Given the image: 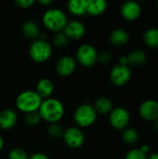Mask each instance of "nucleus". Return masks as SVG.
Segmentation results:
<instances>
[{
    "instance_id": "nucleus-1",
    "label": "nucleus",
    "mask_w": 158,
    "mask_h": 159,
    "mask_svg": "<svg viewBox=\"0 0 158 159\" xmlns=\"http://www.w3.org/2000/svg\"><path fill=\"white\" fill-rule=\"evenodd\" d=\"M38 113L43 121L48 124H55L63 118L65 109L63 103L59 99L50 97L42 101Z\"/></svg>"
},
{
    "instance_id": "nucleus-2",
    "label": "nucleus",
    "mask_w": 158,
    "mask_h": 159,
    "mask_svg": "<svg viewBox=\"0 0 158 159\" xmlns=\"http://www.w3.org/2000/svg\"><path fill=\"white\" fill-rule=\"evenodd\" d=\"M68 22L66 13L58 7L47 8L42 15V23L47 30L52 33L62 32Z\"/></svg>"
},
{
    "instance_id": "nucleus-3",
    "label": "nucleus",
    "mask_w": 158,
    "mask_h": 159,
    "mask_svg": "<svg viewBox=\"0 0 158 159\" xmlns=\"http://www.w3.org/2000/svg\"><path fill=\"white\" fill-rule=\"evenodd\" d=\"M42 101V98L35 92V90L27 89L23 90L16 97L15 106L18 111L26 115L38 111Z\"/></svg>"
},
{
    "instance_id": "nucleus-4",
    "label": "nucleus",
    "mask_w": 158,
    "mask_h": 159,
    "mask_svg": "<svg viewBox=\"0 0 158 159\" xmlns=\"http://www.w3.org/2000/svg\"><path fill=\"white\" fill-rule=\"evenodd\" d=\"M53 52V47L51 43H49L47 39H36L32 41L28 54L31 60L36 63H44L47 61Z\"/></svg>"
},
{
    "instance_id": "nucleus-5",
    "label": "nucleus",
    "mask_w": 158,
    "mask_h": 159,
    "mask_svg": "<svg viewBox=\"0 0 158 159\" xmlns=\"http://www.w3.org/2000/svg\"><path fill=\"white\" fill-rule=\"evenodd\" d=\"M97 117L98 114L93 105L90 103H82L77 106L73 116L76 127L80 128L81 129L91 127L96 122Z\"/></svg>"
},
{
    "instance_id": "nucleus-6",
    "label": "nucleus",
    "mask_w": 158,
    "mask_h": 159,
    "mask_svg": "<svg viewBox=\"0 0 158 159\" xmlns=\"http://www.w3.org/2000/svg\"><path fill=\"white\" fill-rule=\"evenodd\" d=\"M98 55L99 52L95 47L88 43H85L77 48L74 59L80 65L89 68L98 62Z\"/></svg>"
},
{
    "instance_id": "nucleus-7",
    "label": "nucleus",
    "mask_w": 158,
    "mask_h": 159,
    "mask_svg": "<svg viewBox=\"0 0 158 159\" xmlns=\"http://www.w3.org/2000/svg\"><path fill=\"white\" fill-rule=\"evenodd\" d=\"M109 116V123L111 127L116 130L122 131L129 127L130 123V114L125 107H114Z\"/></svg>"
},
{
    "instance_id": "nucleus-8",
    "label": "nucleus",
    "mask_w": 158,
    "mask_h": 159,
    "mask_svg": "<svg viewBox=\"0 0 158 159\" xmlns=\"http://www.w3.org/2000/svg\"><path fill=\"white\" fill-rule=\"evenodd\" d=\"M132 77V71L129 66L116 64L115 65L109 74V79L111 83L115 87H123L127 85Z\"/></svg>"
},
{
    "instance_id": "nucleus-9",
    "label": "nucleus",
    "mask_w": 158,
    "mask_h": 159,
    "mask_svg": "<svg viewBox=\"0 0 158 159\" xmlns=\"http://www.w3.org/2000/svg\"><path fill=\"white\" fill-rule=\"evenodd\" d=\"M62 140L66 146L71 149H79L85 143V134L78 127H69L64 129Z\"/></svg>"
},
{
    "instance_id": "nucleus-10",
    "label": "nucleus",
    "mask_w": 158,
    "mask_h": 159,
    "mask_svg": "<svg viewBox=\"0 0 158 159\" xmlns=\"http://www.w3.org/2000/svg\"><path fill=\"white\" fill-rule=\"evenodd\" d=\"M138 113L144 121L154 123L158 120V102L153 99L143 101L139 105Z\"/></svg>"
},
{
    "instance_id": "nucleus-11",
    "label": "nucleus",
    "mask_w": 158,
    "mask_h": 159,
    "mask_svg": "<svg viewBox=\"0 0 158 159\" xmlns=\"http://www.w3.org/2000/svg\"><path fill=\"white\" fill-rule=\"evenodd\" d=\"M77 67L75 59L70 55H64L58 59L55 64L56 73L62 77H68L72 75Z\"/></svg>"
},
{
    "instance_id": "nucleus-12",
    "label": "nucleus",
    "mask_w": 158,
    "mask_h": 159,
    "mask_svg": "<svg viewBox=\"0 0 158 159\" xmlns=\"http://www.w3.org/2000/svg\"><path fill=\"white\" fill-rule=\"evenodd\" d=\"M69 40H79L86 34V26L79 20H68L63 31Z\"/></svg>"
},
{
    "instance_id": "nucleus-13",
    "label": "nucleus",
    "mask_w": 158,
    "mask_h": 159,
    "mask_svg": "<svg viewBox=\"0 0 158 159\" xmlns=\"http://www.w3.org/2000/svg\"><path fill=\"white\" fill-rule=\"evenodd\" d=\"M120 14L126 20H137L142 15V7L136 1H127L121 5Z\"/></svg>"
},
{
    "instance_id": "nucleus-14",
    "label": "nucleus",
    "mask_w": 158,
    "mask_h": 159,
    "mask_svg": "<svg viewBox=\"0 0 158 159\" xmlns=\"http://www.w3.org/2000/svg\"><path fill=\"white\" fill-rule=\"evenodd\" d=\"M18 122V114L15 109L7 108L0 112V129L8 130L13 129Z\"/></svg>"
},
{
    "instance_id": "nucleus-15",
    "label": "nucleus",
    "mask_w": 158,
    "mask_h": 159,
    "mask_svg": "<svg viewBox=\"0 0 158 159\" xmlns=\"http://www.w3.org/2000/svg\"><path fill=\"white\" fill-rule=\"evenodd\" d=\"M130 36L128 31L124 28L118 27L114 29L109 34L110 43L116 48H121L126 46L129 42Z\"/></svg>"
},
{
    "instance_id": "nucleus-16",
    "label": "nucleus",
    "mask_w": 158,
    "mask_h": 159,
    "mask_svg": "<svg viewBox=\"0 0 158 159\" xmlns=\"http://www.w3.org/2000/svg\"><path fill=\"white\" fill-rule=\"evenodd\" d=\"M55 89L54 83L49 78H41L35 85V92L42 98V100L48 99L52 96Z\"/></svg>"
},
{
    "instance_id": "nucleus-17",
    "label": "nucleus",
    "mask_w": 158,
    "mask_h": 159,
    "mask_svg": "<svg viewBox=\"0 0 158 159\" xmlns=\"http://www.w3.org/2000/svg\"><path fill=\"white\" fill-rule=\"evenodd\" d=\"M21 33L24 35V37L34 41L39 38L41 30L35 20H27L21 25Z\"/></svg>"
},
{
    "instance_id": "nucleus-18",
    "label": "nucleus",
    "mask_w": 158,
    "mask_h": 159,
    "mask_svg": "<svg viewBox=\"0 0 158 159\" xmlns=\"http://www.w3.org/2000/svg\"><path fill=\"white\" fill-rule=\"evenodd\" d=\"M108 7V4L104 0H88L87 14L92 17H99L102 15Z\"/></svg>"
},
{
    "instance_id": "nucleus-19",
    "label": "nucleus",
    "mask_w": 158,
    "mask_h": 159,
    "mask_svg": "<svg viewBox=\"0 0 158 159\" xmlns=\"http://www.w3.org/2000/svg\"><path fill=\"white\" fill-rule=\"evenodd\" d=\"M88 0H72L66 4L67 9L70 14L74 17H81L87 14Z\"/></svg>"
},
{
    "instance_id": "nucleus-20",
    "label": "nucleus",
    "mask_w": 158,
    "mask_h": 159,
    "mask_svg": "<svg viewBox=\"0 0 158 159\" xmlns=\"http://www.w3.org/2000/svg\"><path fill=\"white\" fill-rule=\"evenodd\" d=\"M129 65L130 66H142L147 61V55L144 50L136 48L129 51L127 55Z\"/></svg>"
},
{
    "instance_id": "nucleus-21",
    "label": "nucleus",
    "mask_w": 158,
    "mask_h": 159,
    "mask_svg": "<svg viewBox=\"0 0 158 159\" xmlns=\"http://www.w3.org/2000/svg\"><path fill=\"white\" fill-rule=\"evenodd\" d=\"M92 105L98 115H109L111 111L114 109L113 102L108 97L98 98Z\"/></svg>"
},
{
    "instance_id": "nucleus-22",
    "label": "nucleus",
    "mask_w": 158,
    "mask_h": 159,
    "mask_svg": "<svg viewBox=\"0 0 158 159\" xmlns=\"http://www.w3.org/2000/svg\"><path fill=\"white\" fill-rule=\"evenodd\" d=\"M143 43L150 48H158V28L151 27L148 28L142 35Z\"/></svg>"
},
{
    "instance_id": "nucleus-23",
    "label": "nucleus",
    "mask_w": 158,
    "mask_h": 159,
    "mask_svg": "<svg viewBox=\"0 0 158 159\" xmlns=\"http://www.w3.org/2000/svg\"><path fill=\"white\" fill-rule=\"evenodd\" d=\"M121 139L124 143L128 145H134L140 139V134L137 129L131 127H128L121 131Z\"/></svg>"
},
{
    "instance_id": "nucleus-24",
    "label": "nucleus",
    "mask_w": 158,
    "mask_h": 159,
    "mask_svg": "<svg viewBox=\"0 0 158 159\" xmlns=\"http://www.w3.org/2000/svg\"><path fill=\"white\" fill-rule=\"evenodd\" d=\"M68 43H69V39L67 38V36L64 34L63 32L55 33L52 36V40H51L52 47H55L57 48H64L67 47Z\"/></svg>"
},
{
    "instance_id": "nucleus-25",
    "label": "nucleus",
    "mask_w": 158,
    "mask_h": 159,
    "mask_svg": "<svg viewBox=\"0 0 158 159\" xmlns=\"http://www.w3.org/2000/svg\"><path fill=\"white\" fill-rule=\"evenodd\" d=\"M47 132L49 137H51L53 139H60V138H62L64 129L59 123L49 124L48 127H47Z\"/></svg>"
},
{
    "instance_id": "nucleus-26",
    "label": "nucleus",
    "mask_w": 158,
    "mask_h": 159,
    "mask_svg": "<svg viewBox=\"0 0 158 159\" xmlns=\"http://www.w3.org/2000/svg\"><path fill=\"white\" fill-rule=\"evenodd\" d=\"M24 121L28 127H36L37 125H39L41 123L42 119H41V116H40L38 111H36V112H32V113L26 114L25 117H24Z\"/></svg>"
},
{
    "instance_id": "nucleus-27",
    "label": "nucleus",
    "mask_w": 158,
    "mask_h": 159,
    "mask_svg": "<svg viewBox=\"0 0 158 159\" xmlns=\"http://www.w3.org/2000/svg\"><path fill=\"white\" fill-rule=\"evenodd\" d=\"M29 155L20 147H14L8 153V159H28Z\"/></svg>"
},
{
    "instance_id": "nucleus-28",
    "label": "nucleus",
    "mask_w": 158,
    "mask_h": 159,
    "mask_svg": "<svg viewBox=\"0 0 158 159\" xmlns=\"http://www.w3.org/2000/svg\"><path fill=\"white\" fill-rule=\"evenodd\" d=\"M148 156L143 154L139 148H133L127 152L125 159H147Z\"/></svg>"
},
{
    "instance_id": "nucleus-29",
    "label": "nucleus",
    "mask_w": 158,
    "mask_h": 159,
    "mask_svg": "<svg viewBox=\"0 0 158 159\" xmlns=\"http://www.w3.org/2000/svg\"><path fill=\"white\" fill-rule=\"evenodd\" d=\"M112 61V55L108 51H102L98 55V62L102 64H108Z\"/></svg>"
},
{
    "instance_id": "nucleus-30",
    "label": "nucleus",
    "mask_w": 158,
    "mask_h": 159,
    "mask_svg": "<svg viewBox=\"0 0 158 159\" xmlns=\"http://www.w3.org/2000/svg\"><path fill=\"white\" fill-rule=\"evenodd\" d=\"M15 4L17 7H19L21 9H28L35 4V1L34 0H17L15 1Z\"/></svg>"
},
{
    "instance_id": "nucleus-31",
    "label": "nucleus",
    "mask_w": 158,
    "mask_h": 159,
    "mask_svg": "<svg viewBox=\"0 0 158 159\" xmlns=\"http://www.w3.org/2000/svg\"><path fill=\"white\" fill-rule=\"evenodd\" d=\"M28 159H50L48 157L47 155L44 154V153H41V152H37V153H34L33 154L32 156L29 157Z\"/></svg>"
},
{
    "instance_id": "nucleus-32",
    "label": "nucleus",
    "mask_w": 158,
    "mask_h": 159,
    "mask_svg": "<svg viewBox=\"0 0 158 159\" xmlns=\"http://www.w3.org/2000/svg\"><path fill=\"white\" fill-rule=\"evenodd\" d=\"M139 149H140L143 154H145L146 156H148V155H149V153H150V151H151L150 146H149L148 144H146V143H144V144L141 145V146L139 147Z\"/></svg>"
},
{
    "instance_id": "nucleus-33",
    "label": "nucleus",
    "mask_w": 158,
    "mask_h": 159,
    "mask_svg": "<svg viewBox=\"0 0 158 159\" xmlns=\"http://www.w3.org/2000/svg\"><path fill=\"white\" fill-rule=\"evenodd\" d=\"M118 64H121V65H126V66H129V61H128V58H127V55H124V56H121L118 60ZM130 67V66H129Z\"/></svg>"
},
{
    "instance_id": "nucleus-34",
    "label": "nucleus",
    "mask_w": 158,
    "mask_h": 159,
    "mask_svg": "<svg viewBox=\"0 0 158 159\" xmlns=\"http://www.w3.org/2000/svg\"><path fill=\"white\" fill-rule=\"evenodd\" d=\"M37 3L41 6H44V7H48L52 4V1L51 0H39L37 1Z\"/></svg>"
},
{
    "instance_id": "nucleus-35",
    "label": "nucleus",
    "mask_w": 158,
    "mask_h": 159,
    "mask_svg": "<svg viewBox=\"0 0 158 159\" xmlns=\"http://www.w3.org/2000/svg\"><path fill=\"white\" fill-rule=\"evenodd\" d=\"M153 130L155 131V133H156L158 135V120L153 123Z\"/></svg>"
},
{
    "instance_id": "nucleus-36",
    "label": "nucleus",
    "mask_w": 158,
    "mask_h": 159,
    "mask_svg": "<svg viewBox=\"0 0 158 159\" xmlns=\"http://www.w3.org/2000/svg\"><path fill=\"white\" fill-rule=\"evenodd\" d=\"M147 159H158V152L154 153V154H151L150 156H148V158Z\"/></svg>"
},
{
    "instance_id": "nucleus-37",
    "label": "nucleus",
    "mask_w": 158,
    "mask_h": 159,
    "mask_svg": "<svg viewBox=\"0 0 158 159\" xmlns=\"http://www.w3.org/2000/svg\"><path fill=\"white\" fill-rule=\"evenodd\" d=\"M4 145H5V142H4V139H3V137L0 135V152L3 150V148H4Z\"/></svg>"
},
{
    "instance_id": "nucleus-38",
    "label": "nucleus",
    "mask_w": 158,
    "mask_h": 159,
    "mask_svg": "<svg viewBox=\"0 0 158 159\" xmlns=\"http://www.w3.org/2000/svg\"><path fill=\"white\" fill-rule=\"evenodd\" d=\"M156 7H157V9H158V1H157V3H156Z\"/></svg>"
}]
</instances>
